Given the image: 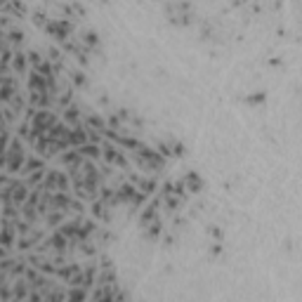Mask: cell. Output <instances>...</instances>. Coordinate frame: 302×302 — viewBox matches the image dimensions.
<instances>
[{"mask_svg":"<svg viewBox=\"0 0 302 302\" xmlns=\"http://www.w3.org/2000/svg\"><path fill=\"white\" fill-rule=\"evenodd\" d=\"M24 161H26V154H24V146L19 139H12L10 144H7V151H5V168L7 172H19L22 170V165H24Z\"/></svg>","mask_w":302,"mask_h":302,"instance_id":"cell-1","label":"cell"},{"mask_svg":"<svg viewBox=\"0 0 302 302\" xmlns=\"http://www.w3.org/2000/svg\"><path fill=\"white\" fill-rule=\"evenodd\" d=\"M57 118H54L52 111H47V109H40V111H33V125H31V139H36L40 135H47V130L52 128Z\"/></svg>","mask_w":302,"mask_h":302,"instance_id":"cell-2","label":"cell"},{"mask_svg":"<svg viewBox=\"0 0 302 302\" xmlns=\"http://www.w3.org/2000/svg\"><path fill=\"white\" fill-rule=\"evenodd\" d=\"M43 186H45L47 191H69V189H71L69 177H66L64 172H57V170H50L47 175H45Z\"/></svg>","mask_w":302,"mask_h":302,"instance_id":"cell-3","label":"cell"},{"mask_svg":"<svg viewBox=\"0 0 302 302\" xmlns=\"http://www.w3.org/2000/svg\"><path fill=\"white\" fill-rule=\"evenodd\" d=\"M45 28H47V33H52L57 40H66L69 33H71V24L64 22V19H52V22L45 24Z\"/></svg>","mask_w":302,"mask_h":302,"instance_id":"cell-4","label":"cell"},{"mask_svg":"<svg viewBox=\"0 0 302 302\" xmlns=\"http://www.w3.org/2000/svg\"><path fill=\"white\" fill-rule=\"evenodd\" d=\"M102 151H104V158L109 161V163H116V165H120V168H128V161H125V156H123V154H120L114 144H109V142H106V144L102 146Z\"/></svg>","mask_w":302,"mask_h":302,"instance_id":"cell-5","label":"cell"},{"mask_svg":"<svg viewBox=\"0 0 302 302\" xmlns=\"http://www.w3.org/2000/svg\"><path fill=\"white\" fill-rule=\"evenodd\" d=\"M14 88H17V85H14L12 76H0V102H10L14 94H17Z\"/></svg>","mask_w":302,"mask_h":302,"instance_id":"cell-6","label":"cell"},{"mask_svg":"<svg viewBox=\"0 0 302 302\" xmlns=\"http://www.w3.org/2000/svg\"><path fill=\"white\" fill-rule=\"evenodd\" d=\"M78 149V154L80 156H88V158H99L102 156V149L97 144H92V142H85L83 146H76Z\"/></svg>","mask_w":302,"mask_h":302,"instance_id":"cell-7","label":"cell"},{"mask_svg":"<svg viewBox=\"0 0 302 302\" xmlns=\"http://www.w3.org/2000/svg\"><path fill=\"white\" fill-rule=\"evenodd\" d=\"M66 241H69V238H66L64 234H59V232H57V234H54V236L50 238V241H45V248L64 250V248H66Z\"/></svg>","mask_w":302,"mask_h":302,"instance_id":"cell-8","label":"cell"},{"mask_svg":"<svg viewBox=\"0 0 302 302\" xmlns=\"http://www.w3.org/2000/svg\"><path fill=\"white\" fill-rule=\"evenodd\" d=\"M36 170H43V161H40V158H28V161H24V165H22L19 172L31 175V172H36Z\"/></svg>","mask_w":302,"mask_h":302,"instance_id":"cell-9","label":"cell"},{"mask_svg":"<svg viewBox=\"0 0 302 302\" xmlns=\"http://www.w3.org/2000/svg\"><path fill=\"white\" fill-rule=\"evenodd\" d=\"M184 182H186V186H189L191 191H201V177H198L196 172H189Z\"/></svg>","mask_w":302,"mask_h":302,"instance_id":"cell-10","label":"cell"},{"mask_svg":"<svg viewBox=\"0 0 302 302\" xmlns=\"http://www.w3.org/2000/svg\"><path fill=\"white\" fill-rule=\"evenodd\" d=\"M12 57H14V69L24 73V71H26V54H24V52H14Z\"/></svg>","mask_w":302,"mask_h":302,"instance_id":"cell-11","label":"cell"},{"mask_svg":"<svg viewBox=\"0 0 302 302\" xmlns=\"http://www.w3.org/2000/svg\"><path fill=\"white\" fill-rule=\"evenodd\" d=\"M69 123H76L78 125V120H80V116H78V106H69L66 109V116H64Z\"/></svg>","mask_w":302,"mask_h":302,"instance_id":"cell-12","label":"cell"},{"mask_svg":"<svg viewBox=\"0 0 302 302\" xmlns=\"http://www.w3.org/2000/svg\"><path fill=\"white\" fill-rule=\"evenodd\" d=\"M66 298H71V300H85V298H88V293L73 286V290H69V293H66Z\"/></svg>","mask_w":302,"mask_h":302,"instance_id":"cell-13","label":"cell"},{"mask_svg":"<svg viewBox=\"0 0 302 302\" xmlns=\"http://www.w3.org/2000/svg\"><path fill=\"white\" fill-rule=\"evenodd\" d=\"M7 40H10L12 45H22V40H24V33H22V31H10V33H7Z\"/></svg>","mask_w":302,"mask_h":302,"instance_id":"cell-14","label":"cell"},{"mask_svg":"<svg viewBox=\"0 0 302 302\" xmlns=\"http://www.w3.org/2000/svg\"><path fill=\"white\" fill-rule=\"evenodd\" d=\"M85 43H88V45H97V43H99V36H97V33H85Z\"/></svg>","mask_w":302,"mask_h":302,"instance_id":"cell-15","label":"cell"},{"mask_svg":"<svg viewBox=\"0 0 302 302\" xmlns=\"http://www.w3.org/2000/svg\"><path fill=\"white\" fill-rule=\"evenodd\" d=\"M73 80H76V85H85V78H83V73H80V71H76V73H73Z\"/></svg>","mask_w":302,"mask_h":302,"instance_id":"cell-16","label":"cell"}]
</instances>
